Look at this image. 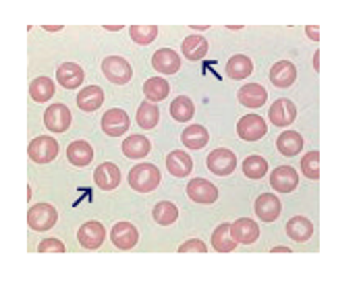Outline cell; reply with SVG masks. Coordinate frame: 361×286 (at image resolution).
Segmentation results:
<instances>
[{
  "instance_id": "6da1fadb",
  "label": "cell",
  "mask_w": 361,
  "mask_h": 286,
  "mask_svg": "<svg viewBox=\"0 0 361 286\" xmlns=\"http://www.w3.org/2000/svg\"><path fill=\"white\" fill-rule=\"evenodd\" d=\"M129 187L136 193H152L160 187L162 175L158 170V166L150 164V162H141L129 170Z\"/></svg>"
},
{
  "instance_id": "7a4b0ae2",
  "label": "cell",
  "mask_w": 361,
  "mask_h": 286,
  "mask_svg": "<svg viewBox=\"0 0 361 286\" xmlns=\"http://www.w3.org/2000/svg\"><path fill=\"white\" fill-rule=\"evenodd\" d=\"M102 75L114 86H127L133 79L131 62L123 56H108L102 60Z\"/></svg>"
},
{
  "instance_id": "3957f363",
  "label": "cell",
  "mask_w": 361,
  "mask_h": 286,
  "mask_svg": "<svg viewBox=\"0 0 361 286\" xmlns=\"http://www.w3.org/2000/svg\"><path fill=\"white\" fill-rule=\"evenodd\" d=\"M56 220H58V212L50 203H36L34 207H29L27 224L34 233H44V231L54 229Z\"/></svg>"
},
{
  "instance_id": "277c9868",
  "label": "cell",
  "mask_w": 361,
  "mask_h": 286,
  "mask_svg": "<svg viewBox=\"0 0 361 286\" xmlns=\"http://www.w3.org/2000/svg\"><path fill=\"white\" fill-rule=\"evenodd\" d=\"M266 133H268V125H266V121L260 114H245L237 123V135L243 142H260Z\"/></svg>"
},
{
  "instance_id": "5b68a950",
  "label": "cell",
  "mask_w": 361,
  "mask_h": 286,
  "mask_svg": "<svg viewBox=\"0 0 361 286\" xmlns=\"http://www.w3.org/2000/svg\"><path fill=\"white\" fill-rule=\"evenodd\" d=\"M206 166L216 177H228L237 168V156H235V151H230L226 147H218V149H214V151L208 154Z\"/></svg>"
},
{
  "instance_id": "8992f818",
  "label": "cell",
  "mask_w": 361,
  "mask_h": 286,
  "mask_svg": "<svg viewBox=\"0 0 361 286\" xmlns=\"http://www.w3.org/2000/svg\"><path fill=\"white\" fill-rule=\"evenodd\" d=\"M100 125H102V131L108 137H121V135H125L129 131L131 118H129V114L123 108H110V110L104 112Z\"/></svg>"
},
{
  "instance_id": "52a82bcc",
  "label": "cell",
  "mask_w": 361,
  "mask_h": 286,
  "mask_svg": "<svg viewBox=\"0 0 361 286\" xmlns=\"http://www.w3.org/2000/svg\"><path fill=\"white\" fill-rule=\"evenodd\" d=\"M60 147H58V142L52 139V137H46V135H40L36 137L34 142L29 143V160L36 162V164H50L52 160H56Z\"/></svg>"
},
{
  "instance_id": "ba28073f",
  "label": "cell",
  "mask_w": 361,
  "mask_h": 286,
  "mask_svg": "<svg viewBox=\"0 0 361 286\" xmlns=\"http://www.w3.org/2000/svg\"><path fill=\"white\" fill-rule=\"evenodd\" d=\"M71 110L65 104H52L48 106L44 112V125L48 131L52 133H67L71 127Z\"/></svg>"
},
{
  "instance_id": "9c48e42d",
  "label": "cell",
  "mask_w": 361,
  "mask_h": 286,
  "mask_svg": "<svg viewBox=\"0 0 361 286\" xmlns=\"http://www.w3.org/2000/svg\"><path fill=\"white\" fill-rule=\"evenodd\" d=\"M268 118L274 127H291L297 118V106L289 97H280L270 106Z\"/></svg>"
},
{
  "instance_id": "30bf717a",
  "label": "cell",
  "mask_w": 361,
  "mask_h": 286,
  "mask_svg": "<svg viewBox=\"0 0 361 286\" xmlns=\"http://www.w3.org/2000/svg\"><path fill=\"white\" fill-rule=\"evenodd\" d=\"M187 197L193 201V203H199V205H210L218 199V189L206 181V179H191L187 183Z\"/></svg>"
},
{
  "instance_id": "8fae6325",
  "label": "cell",
  "mask_w": 361,
  "mask_h": 286,
  "mask_svg": "<svg viewBox=\"0 0 361 286\" xmlns=\"http://www.w3.org/2000/svg\"><path fill=\"white\" fill-rule=\"evenodd\" d=\"M152 67L160 75H175V73H179V52H175L173 48H160V50H156L154 56H152Z\"/></svg>"
},
{
  "instance_id": "7c38bea8",
  "label": "cell",
  "mask_w": 361,
  "mask_h": 286,
  "mask_svg": "<svg viewBox=\"0 0 361 286\" xmlns=\"http://www.w3.org/2000/svg\"><path fill=\"white\" fill-rule=\"evenodd\" d=\"M93 183L102 191H114L121 185V168L114 162H102L93 172Z\"/></svg>"
},
{
  "instance_id": "4fadbf2b",
  "label": "cell",
  "mask_w": 361,
  "mask_h": 286,
  "mask_svg": "<svg viewBox=\"0 0 361 286\" xmlns=\"http://www.w3.org/2000/svg\"><path fill=\"white\" fill-rule=\"evenodd\" d=\"M110 240L117 249L129 251L139 243V231L131 222H117L110 231Z\"/></svg>"
},
{
  "instance_id": "5bb4252c",
  "label": "cell",
  "mask_w": 361,
  "mask_h": 286,
  "mask_svg": "<svg viewBox=\"0 0 361 286\" xmlns=\"http://www.w3.org/2000/svg\"><path fill=\"white\" fill-rule=\"evenodd\" d=\"M270 185L276 193H293L299 185V175L293 166H278L272 170Z\"/></svg>"
},
{
  "instance_id": "9a60e30c",
  "label": "cell",
  "mask_w": 361,
  "mask_h": 286,
  "mask_svg": "<svg viewBox=\"0 0 361 286\" xmlns=\"http://www.w3.org/2000/svg\"><path fill=\"white\" fill-rule=\"evenodd\" d=\"M104 238H106V229H104L100 222H96V220L86 222V224L79 226V231H77V240H79V245H81L84 249H90V251L100 249L102 243H104Z\"/></svg>"
},
{
  "instance_id": "2e32d148",
  "label": "cell",
  "mask_w": 361,
  "mask_h": 286,
  "mask_svg": "<svg viewBox=\"0 0 361 286\" xmlns=\"http://www.w3.org/2000/svg\"><path fill=\"white\" fill-rule=\"evenodd\" d=\"M254 210H256V216L262 222H274V220H278V216L282 212V203H280V199L274 193H262L256 199Z\"/></svg>"
},
{
  "instance_id": "e0dca14e",
  "label": "cell",
  "mask_w": 361,
  "mask_h": 286,
  "mask_svg": "<svg viewBox=\"0 0 361 286\" xmlns=\"http://www.w3.org/2000/svg\"><path fill=\"white\" fill-rule=\"evenodd\" d=\"M56 79L65 90H79V86L86 81V73L77 62H65L56 69Z\"/></svg>"
},
{
  "instance_id": "ac0fdd59",
  "label": "cell",
  "mask_w": 361,
  "mask_h": 286,
  "mask_svg": "<svg viewBox=\"0 0 361 286\" xmlns=\"http://www.w3.org/2000/svg\"><path fill=\"white\" fill-rule=\"evenodd\" d=\"M268 77H270L272 86L284 90V88H291L297 81V69H295V64L291 60H278V62L272 64Z\"/></svg>"
},
{
  "instance_id": "d6986e66",
  "label": "cell",
  "mask_w": 361,
  "mask_h": 286,
  "mask_svg": "<svg viewBox=\"0 0 361 286\" xmlns=\"http://www.w3.org/2000/svg\"><path fill=\"white\" fill-rule=\"evenodd\" d=\"M237 97H239V102H241L245 108L256 110V108H262V106L266 104L268 92H266V88L260 86V83H245V86L237 92Z\"/></svg>"
},
{
  "instance_id": "ffe728a7",
  "label": "cell",
  "mask_w": 361,
  "mask_h": 286,
  "mask_svg": "<svg viewBox=\"0 0 361 286\" xmlns=\"http://www.w3.org/2000/svg\"><path fill=\"white\" fill-rule=\"evenodd\" d=\"M230 233H232L237 243L254 245L260 238V226L251 218H239L230 224Z\"/></svg>"
},
{
  "instance_id": "44dd1931",
  "label": "cell",
  "mask_w": 361,
  "mask_h": 286,
  "mask_svg": "<svg viewBox=\"0 0 361 286\" xmlns=\"http://www.w3.org/2000/svg\"><path fill=\"white\" fill-rule=\"evenodd\" d=\"M166 170L177 177V179H185L191 175L193 170V160L189 158L187 151H180V149H175L166 156Z\"/></svg>"
},
{
  "instance_id": "7402d4cb",
  "label": "cell",
  "mask_w": 361,
  "mask_h": 286,
  "mask_svg": "<svg viewBox=\"0 0 361 286\" xmlns=\"http://www.w3.org/2000/svg\"><path fill=\"white\" fill-rule=\"evenodd\" d=\"M67 160L77 168H86V166H90L91 160H93V147L84 139L71 142L69 147H67Z\"/></svg>"
},
{
  "instance_id": "603a6c76",
  "label": "cell",
  "mask_w": 361,
  "mask_h": 286,
  "mask_svg": "<svg viewBox=\"0 0 361 286\" xmlns=\"http://www.w3.org/2000/svg\"><path fill=\"white\" fill-rule=\"evenodd\" d=\"M314 235V224L306 216H295L287 222V237L295 243H308Z\"/></svg>"
},
{
  "instance_id": "cb8c5ba5",
  "label": "cell",
  "mask_w": 361,
  "mask_h": 286,
  "mask_svg": "<svg viewBox=\"0 0 361 286\" xmlns=\"http://www.w3.org/2000/svg\"><path fill=\"white\" fill-rule=\"evenodd\" d=\"M254 73V62L249 56L245 54H235L232 58H228L226 62V75L235 81H241V79H247L249 75Z\"/></svg>"
},
{
  "instance_id": "d4e9b609",
  "label": "cell",
  "mask_w": 361,
  "mask_h": 286,
  "mask_svg": "<svg viewBox=\"0 0 361 286\" xmlns=\"http://www.w3.org/2000/svg\"><path fill=\"white\" fill-rule=\"evenodd\" d=\"M210 142V133L206 131V127L202 125H191V127H185L183 133H180V143L187 147V149H204Z\"/></svg>"
},
{
  "instance_id": "484cf974",
  "label": "cell",
  "mask_w": 361,
  "mask_h": 286,
  "mask_svg": "<svg viewBox=\"0 0 361 286\" xmlns=\"http://www.w3.org/2000/svg\"><path fill=\"white\" fill-rule=\"evenodd\" d=\"M180 50H183V56L191 62H197L202 60L206 54H208V40L202 38V36H187L180 44Z\"/></svg>"
},
{
  "instance_id": "4316f807",
  "label": "cell",
  "mask_w": 361,
  "mask_h": 286,
  "mask_svg": "<svg viewBox=\"0 0 361 286\" xmlns=\"http://www.w3.org/2000/svg\"><path fill=\"white\" fill-rule=\"evenodd\" d=\"M303 137L297 133V131H282L280 135H278V139H276V149L282 154V156H287V158H291V156H297L301 149H303Z\"/></svg>"
},
{
  "instance_id": "83f0119b",
  "label": "cell",
  "mask_w": 361,
  "mask_h": 286,
  "mask_svg": "<svg viewBox=\"0 0 361 286\" xmlns=\"http://www.w3.org/2000/svg\"><path fill=\"white\" fill-rule=\"evenodd\" d=\"M152 151V142L143 135H129L123 142V154L129 160H143Z\"/></svg>"
},
{
  "instance_id": "f1b7e54d",
  "label": "cell",
  "mask_w": 361,
  "mask_h": 286,
  "mask_svg": "<svg viewBox=\"0 0 361 286\" xmlns=\"http://www.w3.org/2000/svg\"><path fill=\"white\" fill-rule=\"evenodd\" d=\"M152 218L160 226H173L179 220V205L173 201H158L152 210Z\"/></svg>"
},
{
  "instance_id": "f546056e",
  "label": "cell",
  "mask_w": 361,
  "mask_h": 286,
  "mask_svg": "<svg viewBox=\"0 0 361 286\" xmlns=\"http://www.w3.org/2000/svg\"><path fill=\"white\" fill-rule=\"evenodd\" d=\"M104 104V90L98 86H88L77 94V106L84 112H93Z\"/></svg>"
},
{
  "instance_id": "4dcf8cb0",
  "label": "cell",
  "mask_w": 361,
  "mask_h": 286,
  "mask_svg": "<svg viewBox=\"0 0 361 286\" xmlns=\"http://www.w3.org/2000/svg\"><path fill=\"white\" fill-rule=\"evenodd\" d=\"M136 121L143 131L156 129L158 123H160V110L156 108V104H152V102L145 100V102H141L139 108H137Z\"/></svg>"
},
{
  "instance_id": "1f68e13d",
  "label": "cell",
  "mask_w": 361,
  "mask_h": 286,
  "mask_svg": "<svg viewBox=\"0 0 361 286\" xmlns=\"http://www.w3.org/2000/svg\"><path fill=\"white\" fill-rule=\"evenodd\" d=\"M237 245L239 243L235 240L232 233H230V224L228 222L218 224L216 231L212 233V247H214V251H218V253H230V251L237 249Z\"/></svg>"
},
{
  "instance_id": "d6a6232c",
  "label": "cell",
  "mask_w": 361,
  "mask_h": 286,
  "mask_svg": "<svg viewBox=\"0 0 361 286\" xmlns=\"http://www.w3.org/2000/svg\"><path fill=\"white\" fill-rule=\"evenodd\" d=\"M143 94H145V100L156 104V102H162L166 100L169 94H171V86L164 77H152L143 83Z\"/></svg>"
},
{
  "instance_id": "836d02e7",
  "label": "cell",
  "mask_w": 361,
  "mask_h": 286,
  "mask_svg": "<svg viewBox=\"0 0 361 286\" xmlns=\"http://www.w3.org/2000/svg\"><path fill=\"white\" fill-rule=\"evenodd\" d=\"M268 172V160L254 154V156H247L245 162H243V175L251 181H260L262 177H266Z\"/></svg>"
},
{
  "instance_id": "e575fe53",
  "label": "cell",
  "mask_w": 361,
  "mask_h": 286,
  "mask_svg": "<svg viewBox=\"0 0 361 286\" xmlns=\"http://www.w3.org/2000/svg\"><path fill=\"white\" fill-rule=\"evenodd\" d=\"M195 114V104L187 97V95H179L173 100L171 104V116L177 121V123H189Z\"/></svg>"
},
{
  "instance_id": "d590c367",
  "label": "cell",
  "mask_w": 361,
  "mask_h": 286,
  "mask_svg": "<svg viewBox=\"0 0 361 286\" xmlns=\"http://www.w3.org/2000/svg\"><path fill=\"white\" fill-rule=\"evenodd\" d=\"M54 95V83L48 77H36L29 83V97L38 104H44L48 100H52Z\"/></svg>"
},
{
  "instance_id": "8d00e7d4",
  "label": "cell",
  "mask_w": 361,
  "mask_h": 286,
  "mask_svg": "<svg viewBox=\"0 0 361 286\" xmlns=\"http://www.w3.org/2000/svg\"><path fill=\"white\" fill-rule=\"evenodd\" d=\"M129 36L137 46H150L158 38V27L156 25H131Z\"/></svg>"
},
{
  "instance_id": "74e56055",
  "label": "cell",
  "mask_w": 361,
  "mask_h": 286,
  "mask_svg": "<svg viewBox=\"0 0 361 286\" xmlns=\"http://www.w3.org/2000/svg\"><path fill=\"white\" fill-rule=\"evenodd\" d=\"M301 172L310 179V181H317L320 179V151H308L301 158Z\"/></svg>"
},
{
  "instance_id": "f35d334b",
  "label": "cell",
  "mask_w": 361,
  "mask_h": 286,
  "mask_svg": "<svg viewBox=\"0 0 361 286\" xmlns=\"http://www.w3.org/2000/svg\"><path fill=\"white\" fill-rule=\"evenodd\" d=\"M179 253H208V247L199 238H189L180 245Z\"/></svg>"
},
{
  "instance_id": "ab89813d",
  "label": "cell",
  "mask_w": 361,
  "mask_h": 286,
  "mask_svg": "<svg viewBox=\"0 0 361 286\" xmlns=\"http://www.w3.org/2000/svg\"><path fill=\"white\" fill-rule=\"evenodd\" d=\"M65 243L58 240V238H46L38 245V251L40 253H65Z\"/></svg>"
},
{
  "instance_id": "60d3db41",
  "label": "cell",
  "mask_w": 361,
  "mask_h": 286,
  "mask_svg": "<svg viewBox=\"0 0 361 286\" xmlns=\"http://www.w3.org/2000/svg\"><path fill=\"white\" fill-rule=\"evenodd\" d=\"M306 34H308L314 42H320V29H317V25H308V27H306Z\"/></svg>"
},
{
  "instance_id": "b9f144b4",
  "label": "cell",
  "mask_w": 361,
  "mask_h": 286,
  "mask_svg": "<svg viewBox=\"0 0 361 286\" xmlns=\"http://www.w3.org/2000/svg\"><path fill=\"white\" fill-rule=\"evenodd\" d=\"M272 253H291L289 247H272Z\"/></svg>"
},
{
  "instance_id": "7bdbcfd3",
  "label": "cell",
  "mask_w": 361,
  "mask_h": 286,
  "mask_svg": "<svg viewBox=\"0 0 361 286\" xmlns=\"http://www.w3.org/2000/svg\"><path fill=\"white\" fill-rule=\"evenodd\" d=\"M314 71H320V50L314 52Z\"/></svg>"
},
{
  "instance_id": "ee69618b",
  "label": "cell",
  "mask_w": 361,
  "mask_h": 286,
  "mask_svg": "<svg viewBox=\"0 0 361 286\" xmlns=\"http://www.w3.org/2000/svg\"><path fill=\"white\" fill-rule=\"evenodd\" d=\"M104 29L106 32H119V29H123V25H104Z\"/></svg>"
},
{
  "instance_id": "f6af8a7d",
  "label": "cell",
  "mask_w": 361,
  "mask_h": 286,
  "mask_svg": "<svg viewBox=\"0 0 361 286\" xmlns=\"http://www.w3.org/2000/svg\"><path fill=\"white\" fill-rule=\"evenodd\" d=\"M44 29L46 32H60L63 27H60V25H46Z\"/></svg>"
},
{
  "instance_id": "bcb514c9",
  "label": "cell",
  "mask_w": 361,
  "mask_h": 286,
  "mask_svg": "<svg viewBox=\"0 0 361 286\" xmlns=\"http://www.w3.org/2000/svg\"><path fill=\"white\" fill-rule=\"evenodd\" d=\"M208 27H210V25H193V29H195V32H206Z\"/></svg>"
}]
</instances>
